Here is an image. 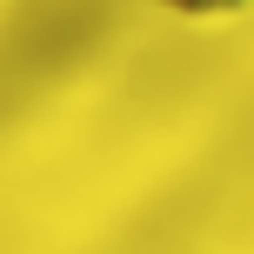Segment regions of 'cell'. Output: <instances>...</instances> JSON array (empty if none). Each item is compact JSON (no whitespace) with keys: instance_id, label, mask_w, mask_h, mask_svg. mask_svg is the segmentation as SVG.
I'll return each instance as SVG.
<instances>
[{"instance_id":"6da1fadb","label":"cell","mask_w":254,"mask_h":254,"mask_svg":"<svg viewBox=\"0 0 254 254\" xmlns=\"http://www.w3.org/2000/svg\"><path fill=\"white\" fill-rule=\"evenodd\" d=\"M147 7H167V13H181V20H221V13H241L254 0H147Z\"/></svg>"}]
</instances>
